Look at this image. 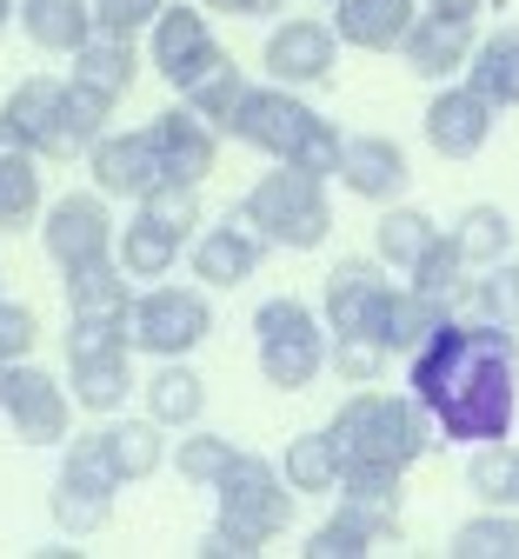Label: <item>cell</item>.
<instances>
[{"label":"cell","instance_id":"obj_8","mask_svg":"<svg viewBox=\"0 0 519 559\" xmlns=\"http://www.w3.org/2000/svg\"><path fill=\"white\" fill-rule=\"evenodd\" d=\"M327 346H333V326L307 300H286L280 294V300L253 307V354H260L267 386H280V393L314 386L327 373Z\"/></svg>","mask_w":519,"mask_h":559},{"label":"cell","instance_id":"obj_42","mask_svg":"<svg viewBox=\"0 0 519 559\" xmlns=\"http://www.w3.org/2000/svg\"><path fill=\"white\" fill-rule=\"evenodd\" d=\"M207 14H247V0H200Z\"/></svg>","mask_w":519,"mask_h":559},{"label":"cell","instance_id":"obj_14","mask_svg":"<svg viewBox=\"0 0 519 559\" xmlns=\"http://www.w3.org/2000/svg\"><path fill=\"white\" fill-rule=\"evenodd\" d=\"M340 47L346 40H340L333 21H314V14L280 21L267 34V47H260V74L280 81V87H327L333 67H340Z\"/></svg>","mask_w":519,"mask_h":559},{"label":"cell","instance_id":"obj_38","mask_svg":"<svg viewBox=\"0 0 519 559\" xmlns=\"http://www.w3.org/2000/svg\"><path fill=\"white\" fill-rule=\"evenodd\" d=\"M234 453H240V447H234L227 433H193V440L174 447V473H180L187 486H207V493H213V479L234 466Z\"/></svg>","mask_w":519,"mask_h":559},{"label":"cell","instance_id":"obj_19","mask_svg":"<svg viewBox=\"0 0 519 559\" xmlns=\"http://www.w3.org/2000/svg\"><path fill=\"white\" fill-rule=\"evenodd\" d=\"M413 167H406V147L387 133H346V147H340V187L359 193V200H374V206H393L406 193Z\"/></svg>","mask_w":519,"mask_h":559},{"label":"cell","instance_id":"obj_26","mask_svg":"<svg viewBox=\"0 0 519 559\" xmlns=\"http://www.w3.org/2000/svg\"><path fill=\"white\" fill-rule=\"evenodd\" d=\"M14 21L40 53H73L94 34V0H21Z\"/></svg>","mask_w":519,"mask_h":559},{"label":"cell","instance_id":"obj_32","mask_svg":"<svg viewBox=\"0 0 519 559\" xmlns=\"http://www.w3.org/2000/svg\"><path fill=\"white\" fill-rule=\"evenodd\" d=\"M280 473H286V486H293V493H340V473H346V460H340L333 433L320 427V433H293V440H286V460H280Z\"/></svg>","mask_w":519,"mask_h":559},{"label":"cell","instance_id":"obj_25","mask_svg":"<svg viewBox=\"0 0 519 559\" xmlns=\"http://www.w3.org/2000/svg\"><path fill=\"white\" fill-rule=\"evenodd\" d=\"M420 8L413 0H340L333 8V27L346 47H366V53H400V40L413 34Z\"/></svg>","mask_w":519,"mask_h":559},{"label":"cell","instance_id":"obj_7","mask_svg":"<svg viewBox=\"0 0 519 559\" xmlns=\"http://www.w3.org/2000/svg\"><path fill=\"white\" fill-rule=\"evenodd\" d=\"M247 221L286 247V253H314L327 234H333V200H327V174H307V167H286L273 160V174H260L247 187Z\"/></svg>","mask_w":519,"mask_h":559},{"label":"cell","instance_id":"obj_9","mask_svg":"<svg viewBox=\"0 0 519 559\" xmlns=\"http://www.w3.org/2000/svg\"><path fill=\"white\" fill-rule=\"evenodd\" d=\"M193 234H200V187H161V193L133 200V221L120 227L114 260L133 280H167L174 260H187Z\"/></svg>","mask_w":519,"mask_h":559},{"label":"cell","instance_id":"obj_34","mask_svg":"<svg viewBox=\"0 0 519 559\" xmlns=\"http://www.w3.org/2000/svg\"><path fill=\"white\" fill-rule=\"evenodd\" d=\"M453 559H519V507H486L453 526Z\"/></svg>","mask_w":519,"mask_h":559},{"label":"cell","instance_id":"obj_37","mask_svg":"<svg viewBox=\"0 0 519 559\" xmlns=\"http://www.w3.org/2000/svg\"><path fill=\"white\" fill-rule=\"evenodd\" d=\"M374 546H380V539H374V526H366L359 513H346V507H340L327 526H314V533H307V546H300V552H307V559H366Z\"/></svg>","mask_w":519,"mask_h":559},{"label":"cell","instance_id":"obj_2","mask_svg":"<svg viewBox=\"0 0 519 559\" xmlns=\"http://www.w3.org/2000/svg\"><path fill=\"white\" fill-rule=\"evenodd\" d=\"M320 313H327L333 333H366V340H380L387 354H413V346L447 320L439 300H420L413 287H393L387 260H366V253H353L327 273Z\"/></svg>","mask_w":519,"mask_h":559},{"label":"cell","instance_id":"obj_11","mask_svg":"<svg viewBox=\"0 0 519 559\" xmlns=\"http://www.w3.org/2000/svg\"><path fill=\"white\" fill-rule=\"evenodd\" d=\"M127 333H133V354H146V360H187L213 333V307L200 287H146V294H133Z\"/></svg>","mask_w":519,"mask_h":559},{"label":"cell","instance_id":"obj_6","mask_svg":"<svg viewBox=\"0 0 519 559\" xmlns=\"http://www.w3.org/2000/svg\"><path fill=\"white\" fill-rule=\"evenodd\" d=\"M0 120H8L27 147L40 154V160H87V147L107 133V107H94L73 81H54V74H27L14 94H8V107H0Z\"/></svg>","mask_w":519,"mask_h":559},{"label":"cell","instance_id":"obj_12","mask_svg":"<svg viewBox=\"0 0 519 559\" xmlns=\"http://www.w3.org/2000/svg\"><path fill=\"white\" fill-rule=\"evenodd\" d=\"M40 240H47V260H54L60 273L94 266V260H114L120 227H114V214H107V193H101V187L60 193V200L47 206V221H40Z\"/></svg>","mask_w":519,"mask_h":559},{"label":"cell","instance_id":"obj_43","mask_svg":"<svg viewBox=\"0 0 519 559\" xmlns=\"http://www.w3.org/2000/svg\"><path fill=\"white\" fill-rule=\"evenodd\" d=\"M21 14V0H0V34H8V21Z\"/></svg>","mask_w":519,"mask_h":559},{"label":"cell","instance_id":"obj_24","mask_svg":"<svg viewBox=\"0 0 519 559\" xmlns=\"http://www.w3.org/2000/svg\"><path fill=\"white\" fill-rule=\"evenodd\" d=\"M40 221V154L0 120V227L21 234Z\"/></svg>","mask_w":519,"mask_h":559},{"label":"cell","instance_id":"obj_17","mask_svg":"<svg viewBox=\"0 0 519 559\" xmlns=\"http://www.w3.org/2000/svg\"><path fill=\"white\" fill-rule=\"evenodd\" d=\"M493 100L480 94V87H439L433 100H426V114H420V133H426V147L439 154V160H473L486 140H493Z\"/></svg>","mask_w":519,"mask_h":559},{"label":"cell","instance_id":"obj_31","mask_svg":"<svg viewBox=\"0 0 519 559\" xmlns=\"http://www.w3.org/2000/svg\"><path fill=\"white\" fill-rule=\"evenodd\" d=\"M200 413H207V380L187 360L154 367V380H146V419H161V427H193Z\"/></svg>","mask_w":519,"mask_h":559},{"label":"cell","instance_id":"obj_20","mask_svg":"<svg viewBox=\"0 0 519 559\" xmlns=\"http://www.w3.org/2000/svg\"><path fill=\"white\" fill-rule=\"evenodd\" d=\"M146 34H154V74L167 87H187L200 67H207V53L220 47L213 40V14L207 8H180V0H167L161 21L146 27Z\"/></svg>","mask_w":519,"mask_h":559},{"label":"cell","instance_id":"obj_28","mask_svg":"<svg viewBox=\"0 0 519 559\" xmlns=\"http://www.w3.org/2000/svg\"><path fill=\"white\" fill-rule=\"evenodd\" d=\"M467 87H480L493 107H519V27H493L486 40H473Z\"/></svg>","mask_w":519,"mask_h":559},{"label":"cell","instance_id":"obj_18","mask_svg":"<svg viewBox=\"0 0 519 559\" xmlns=\"http://www.w3.org/2000/svg\"><path fill=\"white\" fill-rule=\"evenodd\" d=\"M67 60H73V67H67V81L81 87L94 107H107V114H114V107L133 94V81H140V47H133V34H107V27H94Z\"/></svg>","mask_w":519,"mask_h":559},{"label":"cell","instance_id":"obj_5","mask_svg":"<svg viewBox=\"0 0 519 559\" xmlns=\"http://www.w3.org/2000/svg\"><path fill=\"white\" fill-rule=\"evenodd\" d=\"M213 507H220V520L200 539L207 559H240V552H260L280 533H293V486L260 453H234V466L213 479Z\"/></svg>","mask_w":519,"mask_h":559},{"label":"cell","instance_id":"obj_44","mask_svg":"<svg viewBox=\"0 0 519 559\" xmlns=\"http://www.w3.org/2000/svg\"><path fill=\"white\" fill-rule=\"evenodd\" d=\"M0 300H8V294H0Z\"/></svg>","mask_w":519,"mask_h":559},{"label":"cell","instance_id":"obj_4","mask_svg":"<svg viewBox=\"0 0 519 559\" xmlns=\"http://www.w3.org/2000/svg\"><path fill=\"white\" fill-rule=\"evenodd\" d=\"M227 133L247 140V147L267 154V160H286V167H307V174L340 180V147H346V133H340L327 114H314V107L300 100V87H280V81L247 87L240 107H234V120H227Z\"/></svg>","mask_w":519,"mask_h":559},{"label":"cell","instance_id":"obj_22","mask_svg":"<svg viewBox=\"0 0 519 559\" xmlns=\"http://www.w3.org/2000/svg\"><path fill=\"white\" fill-rule=\"evenodd\" d=\"M400 60L413 81H453L460 67L473 60V21H453V14H420L413 34L400 40Z\"/></svg>","mask_w":519,"mask_h":559},{"label":"cell","instance_id":"obj_10","mask_svg":"<svg viewBox=\"0 0 519 559\" xmlns=\"http://www.w3.org/2000/svg\"><path fill=\"white\" fill-rule=\"evenodd\" d=\"M67 393L81 413L114 419L133 393V333L114 320H67Z\"/></svg>","mask_w":519,"mask_h":559},{"label":"cell","instance_id":"obj_13","mask_svg":"<svg viewBox=\"0 0 519 559\" xmlns=\"http://www.w3.org/2000/svg\"><path fill=\"white\" fill-rule=\"evenodd\" d=\"M267 253H273V240L247 221V206H234V214H220L213 227L193 234V247H187V273L200 280V287L227 294V287H240V280L260 273Z\"/></svg>","mask_w":519,"mask_h":559},{"label":"cell","instance_id":"obj_21","mask_svg":"<svg viewBox=\"0 0 519 559\" xmlns=\"http://www.w3.org/2000/svg\"><path fill=\"white\" fill-rule=\"evenodd\" d=\"M146 127H154V147H161V160H167V180H174V187H200V180L213 174L220 127H213V120H200L187 100H180V107H167V114H154Z\"/></svg>","mask_w":519,"mask_h":559},{"label":"cell","instance_id":"obj_39","mask_svg":"<svg viewBox=\"0 0 519 559\" xmlns=\"http://www.w3.org/2000/svg\"><path fill=\"white\" fill-rule=\"evenodd\" d=\"M34 340H40V313L21 307V300H0V367H8V360H27Z\"/></svg>","mask_w":519,"mask_h":559},{"label":"cell","instance_id":"obj_23","mask_svg":"<svg viewBox=\"0 0 519 559\" xmlns=\"http://www.w3.org/2000/svg\"><path fill=\"white\" fill-rule=\"evenodd\" d=\"M67 320H133V273L120 260H94L67 273Z\"/></svg>","mask_w":519,"mask_h":559},{"label":"cell","instance_id":"obj_36","mask_svg":"<svg viewBox=\"0 0 519 559\" xmlns=\"http://www.w3.org/2000/svg\"><path fill=\"white\" fill-rule=\"evenodd\" d=\"M387 346L380 340H366V333H333V346H327V367L346 380V386H380V373H387Z\"/></svg>","mask_w":519,"mask_h":559},{"label":"cell","instance_id":"obj_16","mask_svg":"<svg viewBox=\"0 0 519 559\" xmlns=\"http://www.w3.org/2000/svg\"><path fill=\"white\" fill-rule=\"evenodd\" d=\"M87 174L107 200H146V193H161L174 187L167 180V160L154 147V127H127V133H101L94 147H87Z\"/></svg>","mask_w":519,"mask_h":559},{"label":"cell","instance_id":"obj_29","mask_svg":"<svg viewBox=\"0 0 519 559\" xmlns=\"http://www.w3.org/2000/svg\"><path fill=\"white\" fill-rule=\"evenodd\" d=\"M240 94H247V74H240V60H234L227 47H213V53H207V67H200V74L180 87V100H187L200 120H213L220 133H227V120H234Z\"/></svg>","mask_w":519,"mask_h":559},{"label":"cell","instance_id":"obj_45","mask_svg":"<svg viewBox=\"0 0 519 559\" xmlns=\"http://www.w3.org/2000/svg\"><path fill=\"white\" fill-rule=\"evenodd\" d=\"M512 273H519V266H512Z\"/></svg>","mask_w":519,"mask_h":559},{"label":"cell","instance_id":"obj_1","mask_svg":"<svg viewBox=\"0 0 519 559\" xmlns=\"http://www.w3.org/2000/svg\"><path fill=\"white\" fill-rule=\"evenodd\" d=\"M406 393L433 413L439 440H453V447L512 440V419H519V333L499 326V320L447 313L406 354Z\"/></svg>","mask_w":519,"mask_h":559},{"label":"cell","instance_id":"obj_33","mask_svg":"<svg viewBox=\"0 0 519 559\" xmlns=\"http://www.w3.org/2000/svg\"><path fill=\"white\" fill-rule=\"evenodd\" d=\"M453 240H460V253L473 260V273H480V266H499V260L512 253V221H506V206L473 200L467 214L453 221Z\"/></svg>","mask_w":519,"mask_h":559},{"label":"cell","instance_id":"obj_27","mask_svg":"<svg viewBox=\"0 0 519 559\" xmlns=\"http://www.w3.org/2000/svg\"><path fill=\"white\" fill-rule=\"evenodd\" d=\"M161 433H167L161 419H107V427H101V447H107L120 486L154 479V473L167 466V440H161Z\"/></svg>","mask_w":519,"mask_h":559},{"label":"cell","instance_id":"obj_30","mask_svg":"<svg viewBox=\"0 0 519 559\" xmlns=\"http://www.w3.org/2000/svg\"><path fill=\"white\" fill-rule=\"evenodd\" d=\"M439 234H447V227H439L426 206H400V200H393L387 214H380V227H374V247H380V260H387L393 273H413V266L433 253Z\"/></svg>","mask_w":519,"mask_h":559},{"label":"cell","instance_id":"obj_35","mask_svg":"<svg viewBox=\"0 0 519 559\" xmlns=\"http://www.w3.org/2000/svg\"><path fill=\"white\" fill-rule=\"evenodd\" d=\"M467 486H473L486 507H519V447H506V440L473 447V460H467Z\"/></svg>","mask_w":519,"mask_h":559},{"label":"cell","instance_id":"obj_3","mask_svg":"<svg viewBox=\"0 0 519 559\" xmlns=\"http://www.w3.org/2000/svg\"><path fill=\"white\" fill-rule=\"evenodd\" d=\"M327 433L346 460V473H406L426 447H439L433 413L413 393H380V386H359L340 400V413L327 419ZM340 473V479H346Z\"/></svg>","mask_w":519,"mask_h":559},{"label":"cell","instance_id":"obj_41","mask_svg":"<svg viewBox=\"0 0 519 559\" xmlns=\"http://www.w3.org/2000/svg\"><path fill=\"white\" fill-rule=\"evenodd\" d=\"M426 8H433V14H453V21H473L486 0H426Z\"/></svg>","mask_w":519,"mask_h":559},{"label":"cell","instance_id":"obj_15","mask_svg":"<svg viewBox=\"0 0 519 559\" xmlns=\"http://www.w3.org/2000/svg\"><path fill=\"white\" fill-rule=\"evenodd\" d=\"M0 413H8V427L27 447H67V433H73V393H67V380H54L34 360L8 367V400H0Z\"/></svg>","mask_w":519,"mask_h":559},{"label":"cell","instance_id":"obj_40","mask_svg":"<svg viewBox=\"0 0 519 559\" xmlns=\"http://www.w3.org/2000/svg\"><path fill=\"white\" fill-rule=\"evenodd\" d=\"M161 8L167 0H94V27H107V34H146L161 21Z\"/></svg>","mask_w":519,"mask_h":559}]
</instances>
